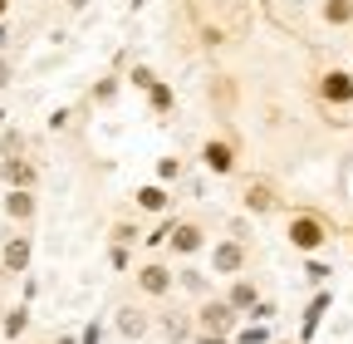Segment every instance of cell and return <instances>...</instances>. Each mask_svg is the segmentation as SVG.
Listing matches in <instances>:
<instances>
[{
  "label": "cell",
  "mask_w": 353,
  "mask_h": 344,
  "mask_svg": "<svg viewBox=\"0 0 353 344\" xmlns=\"http://www.w3.org/2000/svg\"><path fill=\"white\" fill-rule=\"evenodd\" d=\"M6 211H10V217H20V222H25L30 211H34V197H30V192H10V197H6Z\"/></svg>",
  "instance_id": "obj_15"
},
{
  "label": "cell",
  "mask_w": 353,
  "mask_h": 344,
  "mask_svg": "<svg viewBox=\"0 0 353 344\" xmlns=\"http://www.w3.org/2000/svg\"><path fill=\"white\" fill-rule=\"evenodd\" d=\"M83 344H99V329H83Z\"/></svg>",
  "instance_id": "obj_22"
},
{
  "label": "cell",
  "mask_w": 353,
  "mask_h": 344,
  "mask_svg": "<svg viewBox=\"0 0 353 344\" xmlns=\"http://www.w3.org/2000/svg\"><path fill=\"white\" fill-rule=\"evenodd\" d=\"M231 320H236V310L226 305V300H216V305H206V310H201V334H216V339H226Z\"/></svg>",
  "instance_id": "obj_2"
},
{
  "label": "cell",
  "mask_w": 353,
  "mask_h": 344,
  "mask_svg": "<svg viewBox=\"0 0 353 344\" xmlns=\"http://www.w3.org/2000/svg\"><path fill=\"white\" fill-rule=\"evenodd\" d=\"M167 241H172V251H182V256L201 251V231L196 227H167Z\"/></svg>",
  "instance_id": "obj_6"
},
{
  "label": "cell",
  "mask_w": 353,
  "mask_h": 344,
  "mask_svg": "<svg viewBox=\"0 0 353 344\" xmlns=\"http://www.w3.org/2000/svg\"><path fill=\"white\" fill-rule=\"evenodd\" d=\"M138 202H143L148 211H162V207H167V192H162V187H143V192H138Z\"/></svg>",
  "instance_id": "obj_16"
},
{
  "label": "cell",
  "mask_w": 353,
  "mask_h": 344,
  "mask_svg": "<svg viewBox=\"0 0 353 344\" xmlns=\"http://www.w3.org/2000/svg\"><path fill=\"white\" fill-rule=\"evenodd\" d=\"M176 172H182V162H176V157H162V162H157V178H162V182H172Z\"/></svg>",
  "instance_id": "obj_18"
},
{
  "label": "cell",
  "mask_w": 353,
  "mask_h": 344,
  "mask_svg": "<svg viewBox=\"0 0 353 344\" xmlns=\"http://www.w3.org/2000/svg\"><path fill=\"white\" fill-rule=\"evenodd\" d=\"M348 79H353V74H348Z\"/></svg>",
  "instance_id": "obj_28"
},
{
  "label": "cell",
  "mask_w": 353,
  "mask_h": 344,
  "mask_svg": "<svg viewBox=\"0 0 353 344\" xmlns=\"http://www.w3.org/2000/svg\"><path fill=\"white\" fill-rule=\"evenodd\" d=\"M0 266H6V271H25V266H30V241H25V236L6 241V251H0Z\"/></svg>",
  "instance_id": "obj_5"
},
{
  "label": "cell",
  "mask_w": 353,
  "mask_h": 344,
  "mask_svg": "<svg viewBox=\"0 0 353 344\" xmlns=\"http://www.w3.org/2000/svg\"><path fill=\"white\" fill-rule=\"evenodd\" d=\"M6 79H10V69H6V64H0V84H6Z\"/></svg>",
  "instance_id": "obj_24"
},
{
  "label": "cell",
  "mask_w": 353,
  "mask_h": 344,
  "mask_svg": "<svg viewBox=\"0 0 353 344\" xmlns=\"http://www.w3.org/2000/svg\"><path fill=\"white\" fill-rule=\"evenodd\" d=\"M0 329H6V339L25 334V329H30V310H6V320H0Z\"/></svg>",
  "instance_id": "obj_13"
},
{
  "label": "cell",
  "mask_w": 353,
  "mask_h": 344,
  "mask_svg": "<svg viewBox=\"0 0 353 344\" xmlns=\"http://www.w3.org/2000/svg\"><path fill=\"white\" fill-rule=\"evenodd\" d=\"M118 329H123L128 339H138V334H148V315L128 305V310H118Z\"/></svg>",
  "instance_id": "obj_10"
},
{
  "label": "cell",
  "mask_w": 353,
  "mask_h": 344,
  "mask_svg": "<svg viewBox=\"0 0 353 344\" xmlns=\"http://www.w3.org/2000/svg\"><path fill=\"white\" fill-rule=\"evenodd\" d=\"M201 157H206V167H211V172H231V167H236V157H231V148H226V143H206V148H201Z\"/></svg>",
  "instance_id": "obj_8"
},
{
  "label": "cell",
  "mask_w": 353,
  "mask_h": 344,
  "mask_svg": "<svg viewBox=\"0 0 353 344\" xmlns=\"http://www.w3.org/2000/svg\"><path fill=\"white\" fill-rule=\"evenodd\" d=\"M329 310V295H319L314 305H309V315H304V334H314V325H319V315Z\"/></svg>",
  "instance_id": "obj_17"
},
{
  "label": "cell",
  "mask_w": 353,
  "mask_h": 344,
  "mask_svg": "<svg viewBox=\"0 0 353 344\" xmlns=\"http://www.w3.org/2000/svg\"><path fill=\"white\" fill-rule=\"evenodd\" d=\"M152 108H172V89H162V84H152Z\"/></svg>",
  "instance_id": "obj_20"
},
{
  "label": "cell",
  "mask_w": 353,
  "mask_h": 344,
  "mask_svg": "<svg viewBox=\"0 0 353 344\" xmlns=\"http://www.w3.org/2000/svg\"><path fill=\"white\" fill-rule=\"evenodd\" d=\"M226 305H231V310H250V305H255V285H250V280H236Z\"/></svg>",
  "instance_id": "obj_12"
},
{
  "label": "cell",
  "mask_w": 353,
  "mask_h": 344,
  "mask_svg": "<svg viewBox=\"0 0 353 344\" xmlns=\"http://www.w3.org/2000/svg\"><path fill=\"white\" fill-rule=\"evenodd\" d=\"M54 344H74V339H54Z\"/></svg>",
  "instance_id": "obj_25"
},
{
  "label": "cell",
  "mask_w": 353,
  "mask_h": 344,
  "mask_svg": "<svg viewBox=\"0 0 353 344\" xmlns=\"http://www.w3.org/2000/svg\"><path fill=\"white\" fill-rule=\"evenodd\" d=\"M138 285H143L148 295H167V290H172V271H167V266H143V271H138Z\"/></svg>",
  "instance_id": "obj_4"
},
{
  "label": "cell",
  "mask_w": 353,
  "mask_h": 344,
  "mask_svg": "<svg viewBox=\"0 0 353 344\" xmlns=\"http://www.w3.org/2000/svg\"><path fill=\"white\" fill-rule=\"evenodd\" d=\"M69 6H83V0H69Z\"/></svg>",
  "instance_id": "obj_27"
},
{
  "label": "cell",
  "mask_w": 353,
  "mask_h": 344,
  "mask_svg": "<svg viewBox=\"0 0 353 344\" xmlns=\"http://www.w3.org/2000/svg\"><path fill=\"white\" fill-rule=\"evenodd\" d=\"M304 276L314 280V285H324V280H329V266H324V261H309V271H304Z\"/></svg>",
  "instance_id": "obj_19"
},
{
  "label": "cell",
  "mask_w": 353,
  "mask_h": 344,
  "mask_svg": "<svg viewBox=\"0 0 353 344\" xmlns=\"http://www.w3.org/2000/svg\"><path fill=\"white\" fill-rule=\"evenodd\" d=\"M290 241H294L299 251H319V246L329 241V231H324L314 217H294V222H290Z\"/></svg>",
  "instance_id": "obj_1"
},
{
  "label": "cell",
  "mask_w": 353,
  "mask_h": 344,
  "mask_svg": "<svg viewBox=\"0 0 353 344\" xmlns=\"http://www.w3.org/2000/svg\"><path fill=\"white\" fill-rule=\"evenodd\" d=\"M324 20H329V25H348V20H353V0H329V6H324Z\"/></svg>",
  "instance_id": "obj_14"
},
{
  "label": "cell",
  "mask_w": 353,
  "mask_h": 344,
  "mask_svg": "<svg viewBox=\"0 0 353 344\" xmlns=\"http://www.w3.org/2000/svg\"><path fill=\"white\" fill-rule=\"evenodd\" d=\"M241 261H245V251H241L236 241H226V246H216V251H211V266H216L221 276H236Z\"/></svg>",
  "instance_id": "obj_3"
},
{
  "label": "cell",
  "mask_w": 353,
  "mask_h": 344,
  "mask_svg": "<svg viewBox=\"0 0 353 344\" xmlns=\"http://www.w3.org/2000/svg\"><path fill=\"white\" fill-rule=\"evenodd\" d=\"M201 344H226V339H216V334H201Z\"/></svg>",
  "instance_id": "obj_23"
},
{
  "label": "cell",
  "mask_w": 353,
  "mask_h": 344,
  "mask_svg": "<svg viewBox=\"0 0 353 344\" xmlns=\"http://www.w3.org/2000/svg\"><path fill=\"white\" fill-rule=\"evenodd\" d=\"M324 99H329V104H348V99H353V79H348V74H329V79H324Z\"/></svg>",
  "instance_id": "obj_7"
},
{
  "label": "cell",
  "mask_w": 353,
  "mask_h": 344,
  "mask_svg": "<svg viewBox=\"0 0 353 344\" xmlns=\"http://www.w3.org/2000/svg\"><path fill=\"white\" fill-rule=\"evenodd\" d=\"M0 172H6V182H10V187H20V192L34 182V167H30V162H20V157H10V162L0 167Z\"/></svg>",
  "instance_id": "obj_9"
},
{
  "label": "cell",
  "mask_w": 353,
  "mask_h": 344,
  "mask_svg": "<svg viewBox=\"0 0 353 344\" xmlns=\"http://www.w3.org/2000/svg\"><path fill=\"white\" fill-rule=\"evenodd\" d=\"M245 207H250V211H270V207H275V192L265 187V182H255V187H245Z\"/></svg>",
  "instance_id": "obj_11"
},
{
  "label": "cell",
  "mask_w": 353,
  "mask_h": 344,
  "mask_svg": "<svg viewBox=\"0 0 353 344\" xmlns=\"http://www.w3.org/2000/svg\"><path fill=\"white\" fill-rule=\"evenodd\" d=\"M0 15H6V0H0Z\"/></svg>",
  "instance_id": "obj_26"
},
{
  "label": "cell",
  "mask_w": 353,
  "mask_h": 344,
  "mask_svg": "<svg viewBox=\"0 0 353 344\" xmlns=\"http://www.w3.org/2000/svg\"><path fill=\"white\" fill-rule=\"evenodd\" d=\"M241 344H265V329H241Z\"/></svg>",
  "instance_id": "obj_21"
}]
</instances>
